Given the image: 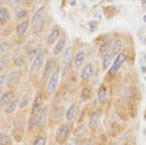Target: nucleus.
I'll return each mask as SVG.
<instances>
[{"mask_svg":"<svg viewBox=\"0 0 146 145\" xmlns=\"http://www.w3.org/2000/svg\"><path fill=\"white\" fill-rule=\"evenodd\" d=\"M127 60V56L125 53H120L118 55L116 56V58H115V60H113V62L112 64L110 65V67L108 68V76L110 77V78H112V77H115L116 76V74L118 73V71L120 70V68L122 67V65L125 62V60Z\"/></svg>","mask_w":146,"mask_h":145,"instance_id":"obj_12","label":"nucleus"},{"mask_svg":"<svg viewBox=\"0 0 146 145\" xmlns=\"http://www.w3.org/2000/svg\"><path fill=\"white\" fill-rule=\"evenodd\" d=\"M82 145H95V143H94V141L92 139H86L82 143Z\"/></svg>","mask_w":146,"mask_h":145,"instance_id":"obj_40","label":"nucleus"},{"mask_svg":"<svg viewBox=\"0 0 146 145\" xmlns=\"http://www.w3.org/2000/svg\"><path fill=\"white\" fill-rule=\"evenodd\" d=\"M65 108L62 103L55 101L51 104L50 113H49V127L56 128L60 124L64 122V115H65Z\"/></svg>","mask_w":146,"mask_h":145,"instance_id":"obj_2","label":"nucleus"},{"mask_svg":"<svg viewBox=\"0 0 146 145\" xmlns=\"http://www.w3.org/2000/svg\"><path fill=\"white\" fill-rule=\"evenodd\" d=\"M11 46L12 43L11 40H9V39H6V40L0 42V57L5 55V54H8V51L11 49Z\"/></svg>","mask_w":146,"mask_h":145,"instance_id":"obj_32","label":"nucleus"},{"mask_svg":"<svg viewBox=\"0 0 146 145\" xmlns=\"http://www.w3.org/2000/svg\"><path fill=\"white\" fill-rule=\"evenodd\" d=\"M31 145H48L47 132H36L32 135Z\"/></svg>","mask_w":146,"mask_h":145,"instance_id":"obj_21","label":"nucleus"},{"mask_svg":"<svg viewBox=\"0 0 146 145\" xmlns=\"http://www.w3.org/2000/svg\"><path fill=\"white\" fill-rule=\"evenodd\" d=\"M94 75V66L92 64H87L84 65L82 68L81 74H80V79L82 82H89Z\"/></svg>","mask_w":146,"mask_h":145,"instance_id":"obj_24","label":"nucleus"},{"mask_svg":"<svg viewBox=\"0 0 146 145\" xmlns=\"http://www.w3.org/2000/svg\"><path fill=\"white\" fill-rule=\"evenodd\" d=\"M113 58H114V55H113L111 49L107 50L106 52L102 55V58H101V67H102L103 71H106L110 67V65H111V64L113 62Z\"/></svg>","mask_w":146,"mask_h":145,"instance_id":"obj_25","label":"nucleus"},{"mask_svg":"<svg viewBox=\"0 0 146 145\" xmlns=\"http://www.w3.org/2000/svg\"><path fill=\"white\" fill-rule=\"evenodd\" d=\"M60 76H62V68H60V66L58 65V68H56V71L50 76V78L48 79V81L46 82L45 86H44V88H43L47 99L54 97L56 95V93H58V87H60Z\"/></svg>","mask_w":146,"mask_h":145,"instance_id":"obj_3","label":"nucleus"},{"mask_svg":"<svg viewBox=\"0 0 146 145\" xmlns=\"http://www.w3.org/2000/svg\"><path fill=\"white\" fill-rule=\"evenodd\" d=\"M110 49V40H103L101 42V44L100 45V49H98V51H100V53L101 55H103L105 52H106L107 50H109Z\"/></svg>","mask_w":146,"mask_h":145,"instance_id":"obj_37","label":"nucleus"},{"mask_svg":"<svg viewBox=\"0 0 146 145\" xmlns=\"http://www.w3.org/2000/svg\"><path fill=\"white\" fill-rule=\"evenodd\" d=\"M141 70H142L143 72H146V68H145V66H142V67H141Z\"/></svg>","mask_w":146,"mask_h":145,"instance_id":"obj_41","label":"nucleus"},{"mask_svg":"<svg viewBox=\"0 0 146 145\" xmlns=\"http://www.w3.org/2000/svg\"><path fill=\"white\" fill-rule=\"evenodd\" d=\"M46 56H47L46 50L44 48H41L38 51V53L36 54V56L31 60L29 70L32 75H36V74L41 72V70L44 66V64L46 62Z\"/></svg>","mask_w":146,"mask_h":145,"instance_id":"obj_9","label":"nucleus"},{"mask_svg":"<svg viewBox=\"0 0 146 145\" xmlns=\"http://www.w3.org/2000/svg\"><path fill=\"white\" fill-rule=\"evenodd\" d=\"M77 115V104L75 102H72L69 104V106L65 108V115H64V122L72 124L75 120Z\"/></svg>","mask_w":146,"mask_h":145,"instance_id":"obj_18","label":"nucleus"},{"mask_svg":"<svg viewBox=\"0 0 146 145\" xmlns=\"http://www.w3.org/2000/svg\"><path fill=\"white\" fill-rule=\"evenodd\" d=\"M27 116L23 115L22 111L19 110L15 118L13 119L12 123L11 135L14 141L22 142L25 137V127H27Z\"/></svg>","mask_w":146,"mask_h":145,"instance_id":"obj_1","label":"nucleus"},{"mask_svg":"<svg viewBox=\"0 0 146 145\" xmlns=\"http://www.w3.org/2000/svg\"><path fill=\"white\" fill-rule=\"evenodd\" d=\"M92 97H93V90L86 86V87L82 88L81 92H80V99H81L83 101H89Z\"/></svg>","mask_w":146,"mask_h":145,"instance_id":"obj_31","label":"nucleus"},{"mask_svg":"<svg viewBox=\"0 0 146 145\" xmlns=\"http://www.w3.org/2000/svg\"><path fill=\"white\" fill-rule=\"evenodd\" d=\"M46 100L47 97L45 95V93H44V90L42 88H40L39 90H37L34 93L33 97H32L31 103H30L29 114L37 115L42 109V107L46 104Z\"/></svg>","mask_w":146,"mask_h":145,"instance_id":"obj_7","label":"nucleus"},{"mask_svg":"<svg viewBox=\"0 0 146 145\" xmlns=\"http://www.w3.org/2000/svg\"><path fill=\"white\" fill-rule=\"evenodd\" d=\"M15 99H17V92L16 90H7L3 91L0 97V111H2L4 108L10 103L11 101H13Z\"/></svg>","mask_w":146,"mask_h":145,"instance_id":"obj_13","label":"nucleus"},{"mask_svg":"<svg viewBox=\"0 0 146 145\" xmlns=\"http://www.w3.org/2000/svg\"><path fill=\"white\" fill-rule=\"evenodd\" d=\"M88 126L85 125L84 123H80L76 126L75 128H73L72 130V134L74 137L82 140L88 134Z\"/></svg>","mask_w":146,"mask_h":145,"instance_id":"obj_23","label":"nucleus"},{"mask_svg":"<svg viewBox=\"0 0 146 145\" xmlns=\"http://www.w3.org/2000/svg\"><path fill=\"white\" fill-rule=\"evenodd\" d=\"M107 100V88L104 84L101 85L98 89V101L100 104H104Z\"/></svg>","mask_w":146,"mask_h":145,"instance_id":"obj_29","label":"nucleus"},{"mask_svg":"<svg viewBox=\"0 0 146 145\" xmlns=\"http://www.w3.org/2000/svg\"><path fill=\"white\" fill-rule=\"evenodd\" d=\"M22 79V73L21 70L13 69L6 74V83L5 86L8 90H16L18 85L20 84Z\"/></svg>","mask_w":146,"mask_h":145,"instance_id":"obj_10","label":"nucleus"},{"mask_svg":"<svg viewBox=\"0 0 146 145\" xmlns=\"http://www.w3.org/2000/svg\"><path fill=\"white\" fill-rule=\"evenodd\" d=\"M47 13V7L45 5L40 6L32 16L30 20V25L32 27V32L34 33H40L44 27L45 23V17Z\"/></svg>","mask_w":146,"mask_h":145,"instance_id":"obj_6","label":"nucleus"},{"mask_svg":"<svg viewBox=\"0 0 146 145\" xmlns=\"http://www.w3.org/2000/svg\"><path fill=\"white\" fill-rule=\"evenodd\" d=\"M25 0H7V5H8L9 9H13V10H18Z\"/></svg>","mask_w":146,"mask_h":145,"instance_id":"obj_35","label":"nucleus"},{"mask_svg":"<svg viewBox=\"0 0 146 145\" xmlns=\"http://www.w3.org/2000/svg\"><path fill=\"white\" fill-rule=\"evenodd\" d=\"M29 14L27 9L22 8V9H18L15 12V19L17 21H23L25 19H27V16Z\"/></svg>","mask_w":146,"mask_h":145,"instance_id":"obj_34","label":"nucleus"},{"mask_svg":"<svg viewBox=\"0 0 146 145\" xmlns=\"http://www.w3.org/2000/svg\"><path fill=\"white\" fill-rule=\"evenodd\" d=\"M10 60H11V57H10L9 54H5V55H3V56L0 57V74L4 73L3 71L7 67V65H8Z\"/></svg>","mask_w":146,"mask_h":145,"instance_id":"obj_33","label":"nucleus"},{"mask_svg":"<svg viewBox=\"0 0 146 145\" xmlns=\"http://www.w3.org/2000/svg\"><path fill=\"white\" fill-rule=\"evenodd\" d=\"M145 81H146V76H145Z\"/></svg>","mask_w":146,"mask_h":145,"instance_id":"obj_46","label":"nucleus"},{"mask_svg":"<svg viewBox=\"0 0 146 145\" xmlns=\"http://www.w3.org/2000/svg\"><path fill=\"white\" fill-rule=\"evenodd\" d=\"M66 145H82V140L72 136V137H70V139L67 141Z\"/></svg>","mask_w":146,"mask_h":145,"instance_id":"obj_38","label":"nucleus"},{"mask_svg":"<svg viewBox=\"0 0 146 145\" xmlns=\"http://www.w3.org/2000/svg\"><path fill=\"white\" fill-rule=\"evenodd\" d=\"M62 36V30L58 26H54L50 30L46 37V43L48 46H54L55 43L58 40V38Z\"/></svg>","mask_w":146,"mask_h":145,"instance_id":"obj_15","label":"nucleus"},{"mask_svg":"<svg viewBox=\"0 0 146 145\" xmlns=\"http://www.w3.org/2000/svg\"><path fill=\"white\" fill-rule=\"evenodd\" d=\"M36 132V115L29 114L27 120V127H25V135L32 136Z\"/></svg>","mask_w":146,"mask_h":145,"instance_id":"obj_19","label":"nucleus"},{"mask_svg":"<svg viewBox=\"0 0 146 145\" xmlns=\"http://www.w3.org/2000/svg\"><path fill=\"white\" fill-rule=\"evenodd\" d=\"M32 93L30 91L25 92L21 97H19V110L23 111L25 109H27L28 106L31 103V99H32Z\"/></svg>","mask_w":146,"mask_h":145,"instance_id":"obj_20","label":"nucleus"},{"mask_svg":"<svg viewBox=\"0 0 146 145\" xmlns=\"http://www.w3.org/2000/svg\"><path fill=\"white\" fill-rule=\"evenodd\" d=\"M19 111V97L15 99L13 101H11L5 108L2 110V114L6 117H10L16 112Z\"/></svg>","mask_w":146,"mask_h":145,"instance_id":"obj_26","label":"nucleus"},{"mask_svg":"<svg viewBox=\"0 0 146 145\" xmlns=\"http://www.w3.org/2000/svg\"><path fill=\"white\" fill-rule=\"evenodd\" d=\"M101 114L102 111L101 109H96L95 111H93L89 116V120H88V128L91 130H95L98 128V124H100V118H101Z\"/></svg>","mask_w":146,"mask_h":145,"instance_id":"obj_14","label":"nucleus"},{"mask_svg":"<svg viewBox=\"0 0 146 145\" xmlns=\"http://www.w3.org/2000/svg\"><path fill=\"white\" fill-rule=\"evenodd\" d=\"M30 27V20L29 19H25L23 21H21L20 23L17 24L15 29L16 35L18 38H23V36H25L28 28Z\"/></svg>","mask_w":146,"mask_h":145,"instance_id":"obj_16","label":"nucleus"},{"mask_svg":"<svg viewBox=\"0 0 146 145\" xmlns=\"http://www.w3.org/2000/svg\"><path fill=\"white\" fill-rule=\"evenodd\" d=\"M14 142L11 134L0 130V145H14Z\"/></svg>","mask_w":146,"mask_h":145,"instance_id":"obj_30","label":"nucleus"},{"mask_svg":"<svg viewBox=\"0 0 146 145\" xmlns=\"http://www.w3.org/2000/svg\"><path fill=\"white\" fill-rule=\"evenodd\" d=\"M72 124L62 122L56 127L55 132V143L56 145H66L67 141L70 139L72 135Z\"/></svg>","mask_w":146,"mask_h":145,"instance_id":"obj_4","label":"nucleus"},{"mask_svg":"<svg viewBox=\"0 0 146 145\" xmlns=\"http://www.w3.org/2000/svg\"><path fill=\"white\" fill-rule=\"evenodd\" d=\"M2 34H3V33H2V29H1V27H0V38H1Z\"/></svg>","mask_w":146,"mask_h":145,"instance_id":"obj_43","label":"nucleus"},{"mask_svg":"<svg viewBox=\"0 0 146 145\" xmlns=\"http://www.w3.org/2000/svg\"><path fill=\"white\" fill-rule=\"evenodd\" d=\"M73 58H74V48L72 45H68L63 50L62 57V67L60 68L64 69L63 74L66 73L67 70L70 69L73 62Z\"/></svg>","mask_w":146,"mask_h":145,"instance_id":"obj_11","label":"nucleus"},{"mask_svg":"<svg viewBox=\"0 0 146 145\" xmlns=\"http://www.w3.org/2000/svg\"><path fill=\"white\" fill-rule=\"evenodd\" d=\"M3 90H4V89H0V97H1L2 93H3Z\"/></svg>","mask_w":146,"mask_h":145,"instance_id":"obj_42","label":"nucleus"},{"mask_svg":"<svg viewBox=\"0 0 146 145\" xmlns=\"http://www.w3.org/2000/svg\"><path fill=\"white\" fill-rule=\"evenodd\" d=\"M11 21V11L7 6L0 7V27L6 26Z\"/></svg>","mask_w":146,"mask_h":145,"instance_id":"obj_22","label":"nucleus"},{"mask_svg":"<svg viewBox=\"0 0 146 145\" xmlns=\"http://www.w3.org/2000/svg\"><path fill=\"white\" fill-rule=\"evenodd\" d=\"M122 48H123V42H122L121 39H117V40H115L114 44H113V49H112L113 55L117 56L118 54L121 53Z\"/></svg>","mask_w":146,"mask_h":145,"instance_id":"obj_36","label":"nucleus"},{"mask_svg":"<svg viewBox=\"0 0 146 145\" xmlns=\"http://www.w3.org/2000/svg\"><path fill=\"white\" fill-rule=\"evenodd\" d=\"M51 104L46 103L36 115V132H47L49 127V113Z\"/></svg>","mask_w":146,"mask_h":145,"instance_id":"obj_8","label":"nucleus"},{"mask_svg":"<svg viewBox=\"0 0 146 145\" xmlns=\"http://www.w3.org/2000/svg\"><path fill=\"white\" fill-rule=\"evenodd\" d=\"M58 66V60L56 57H50L46 58V62L44 64L43 68L41 70V76H40V88L43 89L45 86L46 82L48 81V79L50 78V76L54 72L56 71V69Z\"/></svg>","mask_w":146,"mask_h":145,"instance_id":"obj_5","label":"nucleus"},{"mask_svg":"<svg viewBox=\"0 0 146 145\" xmlns=\"http://www.w3.org/2000/svg\"><path fill=\"white\" fill-rule=\"evenodd\" d=\"M112 145H121V144H112Z\"/></svg>","mask_w":146,"mask_h":145,"instance_id":"obj_45","label":"nucleus"},{"mask_svg":"<svg viewBox=\"0 0 146 145\" xmlns=\"http://www.w3.org/2000/svg\"><path fill=\"white\" fill-rule=\"evenodd\" d=\"M143 21H144V22L146 23V15L143 16Z\"/></svg>","mask_w":146,"mask_h":145,"instance_id":"obj_44","label":"nucleus"},{"mask_svg":"<svg viewBox=\"0 0 146 145\" xmlns=\"http://www.w3.org/2000/svg\"><path fill=\"white\" fill-rule=\"evenodd\" d=\"M27 58L25 57V55H18L16 57L12 58V65L15 69L21 70L27 65Z\"/></svg>","mask_w":146,"mask_h":145,"instance_id":"obj_27","label":"nucleus"},{"mask_svg":"<svg viewBox=\"0 0 146 145\" xmlns=\"http://www.w3.org/2000/svg\"><path fill=\"white\" fill-rule=\"evenodd\" d=\"M67 43V39L65 36H60L58 38V40L56 42L55 45L53 47V50H52V56L53 57H58L60 54H62L63 52V50L66 47Z\"/></svg>","mask_w":146,"mask_h":145,"instance_id":"obj_17","label":"nucleus"},{"mask_svg":"<svg viewBox=\"0 0 146 145\" xmlns=\"http://www.w3.org/2000/svg\"><path fill=\"white\" fill-rule=\"evenodd\" d=\"M6 83V74L1 73L0 74V89H4Z\"/></svg>","mask_w":146,"mask_h":145,"instance_id":"obj_39","label":"nucleus"},{"mask_svg":"<svg viewBox=\"0 0 146 145\" xmlns=\"http://www.w3.org/2000/svg\"><path fill=\"white\" fill-rule=\"evenodd\" d=\"M85 58H86V53L84 50H80L76 53L73 58V64H74L75 68H80L83 66L85 62Z\"/></svg>","mask_w":146,"mask_h":145,"instance_id":"obj_28","label":"nucleus"}]
</instances>
